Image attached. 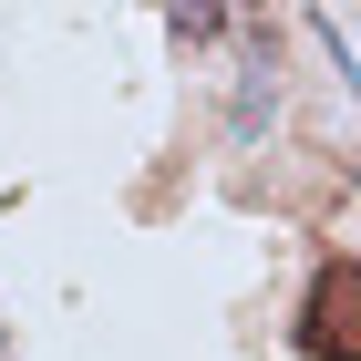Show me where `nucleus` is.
Here are the masks:
<instances>
[{
    "label": "nucleus",
    "instance_id": "1",
    "mask_svg": "<svg viewBox=\"0 0 361 361\" xmlns=\"http://www.w3.org/2000/svg\"><path fill=\"white\" fill-rule=\"evenodd\" d=\"M300 361H361V258H320L300 289Z\"/></svg>",
    "mask_w": 361,
    "mask_h": 361
},
{
    "label": "nucleus",
    "instance_id": "2",
    "mask_svg": "<svg viewBox=\"0 0 361 361\" xmlns=\"http://www.w3.org/2000/svg\"><path fill=\"white\" fill-rule=\"evenodd\" d=\"M166 21L186 31V42H217V31H227V0H166Z\"/></svg>",
    "mask_w": 361,
    "mask_h": 361
},
{
    "label": "nucleus",
    "instance_id": "3",
    "mask_svg": "<svg viewBox=\"0 0 361 361\" xmlns=\"http://www.w3.org/2000/svg\"><path fill=\"white\" fill-rule=\"evenodd\" d=\"M0 361H11V351H0Z\"/></svg>",
    "mask_w": 361,
    "mask_h": 361
}]
</instances>
